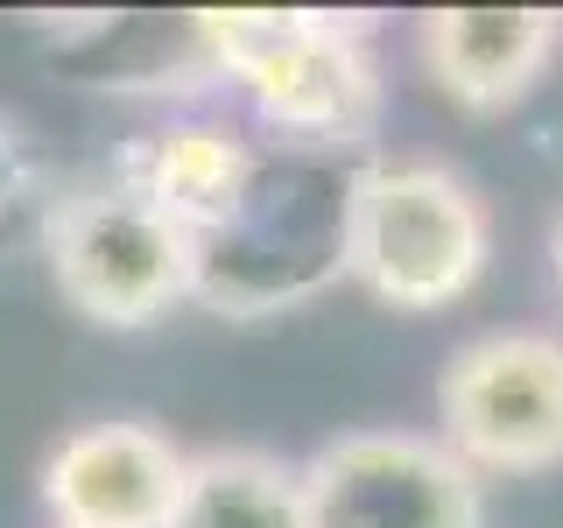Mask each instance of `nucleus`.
<instances>
[{
  "label": "nucleus",
  "mask_w": 563,
  "mask_h": 528,
  "mask_svg": "<svg viewBox=\"0 0 563 528\" xmlns=\"http://www.w3.org/2000/svg\"><path fill=\"white\" fill-rule=\"evenodd\" d=\"M190 451L148 416H99L43 451L35 493L49 528H169Z\"/></svg>",
  "instance_id": "nucleus-7"
},
{
  "label": "nucleus",
  "mask_w": 563,
  "mask_h": 528,
  "mask_svg": "<svg viewBox=\"0 0 563 528\" xmlns=\"http://www.w3.org/2000/svg\"><path fill=\"white\" fill-rule=\"evenodd\" d=\"M29 190V163H22V148H14V134L0 128V219L14 211V198Z\"/></svg>",
  "instance_id": "nucleus-11"
},
{
  "label": "nucleus",
  "mask_w": 563,
  "mask_h": 528,
  "mask_svg": "<svg viewBox=\"0 0 563 528\" xmlns=\"http://www.w3.org/2000/svg\"><path fill=\"white\" fill-rule=\"evenodd\" d=\"M254 169H261V148L233 120L184 113V120H163V128L134 134L128 148H120L113 184L134 190L148 211H163L176 233L198 246V240L219 233V226H233V211L246 205V190H254Z\"/></svg>",
  "instance_id": "nucleus-9"
},
{
  "label": "nucleus",
  "mask_w": 563,
  "mask_h": 528,
  "mask_svg": "<svg viewBox=\"0 0 563 528\" xmlns=\"http://www.w3.org/2000/svg\"><path fill=\"white\" fill-rule=\"evenodd\" d=\"M352 169H339V155H303V148L261 155L254 190L233 211V226L190 246L198 254L190 304H205L211 317H275L324 296L345 275Z\"/></svg>",
  "instance_id": "nucleus-3"
},
{
  "label": "nucleus",
  "mask_w": 563,
  "mask_h": 528,
  "mask_svg": "<svg viewBox=\"0 0 563 528\" xmlns=\"http://www.w3.org/2000/svg\"><path fill=\"white\" fill-rule=\"evenodd\" d=\"M184 29L282 148L339 155L374 141L387 85L366 22L324 8H198Z\"/></svg>",
  "instance_id": "nucleus-1"
},
{
  "label": "nucleus",
  "mask_w": 563,
  "mask_h": 528,
  "mask_svg": "<svg viewBox=\"0 0 563 528\" xmlns=\"http://www.w3.org/2000/svg\"><path fill=\"white\" fill-rule=\"evenodd\" d=\"M550 275H556V289H563V219H556V233H550Z\"/></svg>",
  "instance_id": "nucleus-12"
},
{
  "label": "nucleus",
  "mask_w": 563,
  "mask_h": 528,
  "mask_svg": "<svg viewBox=\"0 0 563 528\" xmlns=\"http://www.w3.org/2000/svg\"><path fill=\"white\" fill-rule=\"evenodd\" d=\"M563 50L556 8H430L416 22V64L457 113H507L550 78Z\"/></svg>",
  "instance_id": "nucleus-8"
},
{
  "label": "nucleus",
  "mask_w": 563,
  "mask_h": 528,
  "mask_svg": "<svg viewBox=\"0 0 563 528\" xmlns=\"http://www.w3.org/2000/svg\"><path fill=\"white\" fill-rule=\"evenodd\" d=\"M43 261L57 296L99 331L163 324L176 304H190V282H198L190 240L120 184H85L49 205Z\"/></svg>",
  "instance_id": "nucleus-4"
},
{
  "label": "nucleus",
  "mask_w": 563,
  "mask_h": 528,
  "mask_svg": "<svg viewBox=\"0 0 563 528\" xmlns=\"http://www.w3.org/2000/svg\"><path fill=\"white\" fill-rule=\"evenodd\" d=\"M437 437L479 480H536L563 465V339L472 331L437 374Z\"/></svg>",
  "instance_id": "nucleus-5"
},
{
  "label": "nucleus",
  "mask_w": 563,
  "mask_h": 528,
  "mask_svg": "<svg viewBox=\"0 0 563 528\" xmlns=\"http://www.w3.org/2000/svg\"><path fill=\"white\" fill-rule=\"evenodd\" d=\"M493 261V211L465 169L366 155L345 198V275L387 310H451Z\"/></svg>",
  "instance_id": "nucleus-2"
},
{
  "label": "nucleus",
  "mask_w": 563,
  "mask_h": 528,
  "mask_svg": "<svg viewBox=\"0 0 563 528\" xmlns=\"http://www.w3.org/2000/svg\"><path fill=\"white\" fill-rule=\"evenodd\" d=\"M169 528H303V472L254 444L190 451Z\"/></svg>",
  "instance_id": "nucleus-10"
},
{
  "label": "nucleus",
  "mask_w": 563,
  "mask_h": 528,
  "mask_svg": "<svg viewBox=\"0 0 563 528\" xmlns=\"http://www.w3.org/2000/svg\"><path fill=\"white\" fill-rule=\"evenodd\" d=\"M296 472L303 528H486V480L430 430H345Z\"/></svg>",
  "instance_id": "nucleus-6"
}]
</instances>
